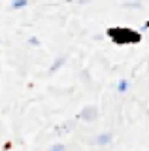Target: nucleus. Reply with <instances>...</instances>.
I'll use <instances>...</instances> for the list:
<instances>
[{
	"label": "nucleus",
	"mask_w": 149,
	"mask_h": 151,
	"mask_svg": "<svg viewBox=\"0 0 149 151\" xmlns=\"http://www.w3.org/2000/svg\"><path fill=\"white\" fill-rule=\"evenodd\" d=\"M29 2L30 0H11L10 8L13 9V12H19V9H25L27 6H29Z\"/></svg>",
	"instance_id": "0eeeda50"
},
{
	"label": "nucleus",
	"mask_w": 149,
	"mask_h": 151,
	"mask_svg": "<svg viewBox=\"0 0 149 151\" xmlns=\"http://www.w3.org/2000/svg\"><path fill=\"white\" fill-rule=\"evenodd\" d=\"M27 45H29V47H40V45H42V40H40L38 36L32 34V36L27 38Z\"/></svg>",
	"instance_id": "6e6552de"
},
{
	"label": "nucleus",
	"mask_w": 149,
	"mask_h": 151,
	"mask_svg": "<svg viewBox=\"0 0 149 151\" xmlns=\"http://www.w3.org/2000/svg\"><path fill=\"white\" fill-rule=\"evenodd\" d=\"M98 117H100L98 106H92V104H89V106H83L81 110L77 111L76 119L77 121H83V123H95V121H98Z\"/></svg>",
	"instance_id": "f03ea898"
},
{
	"label": "nucleus",
	"mask_w": 149,
	"mask_h": 151,
	"mask_svg": "<svg viewBox=\"0 0 149 151\" xmlns=\"http://www.w3.org/2000/svg\"><path fill=\"white\" fill-rule=\"evenodd\" d=\"M76 127H77L76 121H74V119H68V121H64L62 125H57V127H55V134H57V136L70 134L72 130H76Z\"/></svg>",
	"instance_id": "20e7f679"
},
{
	"label": "nucleus",
	"mask_w": 149,
	"mask_h": 151,
	"mask_svg": "<svg viewBox=\"0 0 149 151\" xmlns=\"http://www.w3.org/2000/svg\"><path fill=\"white\" fill-rule=\"evenodd\" d=\"M66 60H68V55H60V57H57V59L51 63V66H49V70L47 72L49 74H57L60 68H62L64 64H66Z\"/></svg>",
	"instance_id": "39448f33"
},
{
	"label": "nucleus",
	"mask_w": 149,
	"mask_h": 151,
	"mask_svg": "<svg viewBox=\"0 0 149 151\" xmlns=\"http://www.w3.org/2000/svg\"><path fill=\"white\" fill-rule=\"evenodd\" d=\"M147 28H149V19H147V21H145V23H143V27H142V30H147Z\"/></svg>",
	"instance_id": "9b49d317"
},
{
	"label": "nucleus",
	"mask_w": 149,
	"mask_h": 151,
	"mask_svg": "<svg viewBox=\"0 0 149 151\" xmlns=\"http://www.w3.org/2000/svg\"><path fill=\"white\" fill-rule=\"evenodd\" d=\"M49 149H51V151H64V149H66V145H64V144H60V142H59V144H53Z\"/></svg>",
	"instance_id": "9d476101"
},
{
	"label": "nucleus",
	"mask_w": 149,
	"mask_h": 151,
	"mask_svg": "<svg viewBox=\"0 0 149 151\" xmlns=\"http://www.w3.org/2000/svg\"><path fill=\"white\" fill-rule=\"evenodd\" d=\"M123 8H128V9H142L143 8V2L142 0H134V2H125Z\"/></svg>",
	"instance_id": "1a4fd4ad"
},
{
	"label": "nucleus",
	"mask_w": 149,
	"mask_h": 151,
	"mask_svg": "<svg viewBox=\"0 0 149 151\" xmlns=\"http://www.w3.org/2000/svg\"><path fill=\"white\" fill-rule=\"evenodd\" d=\"M0 45H2V40H0Z\"/></svg>",
	"instance_id": "f8f14e48"
},
{
	"label": "nucleus",
	"mask_w": 149,
	"mask_h": 151,
	"mask_svg": "<svg viewBox=\"0 0 149 151\" xmlns=\"http://www.w3.org/2000/svg\"><path fill=\"white\" fill-rule=\"evenodd\" d=\"M111 142H113V132L106 130V132H98L91 144L98 145V147H108V145H111Z\"/></svg>",
	"instance_id": "7ed1b4c3"
},
{
	"label": "nucleus",
	"mask_w": 149,
	"mask_h": 151,
	"mask_svg": "<svg viewBox=\"0 0 149 151\" xmlns=\"http://www.w3.org/2000/svg\"><path fill=\"white\" fill-rule=\"evenodd\" d=\"M106 36L113 45H138L142 42V32L128 27H110L106 30Z\"/></svg>",
	"instance_id": "f257e3e1"
},
{
	"label": "nucleus",
	"mask_w": 149,
	"mask_h": 151,
	"mask_svg": "<svg viewBox=\"0 0 149 151\" xmlns=\"http://www.w3.org/2000/svg\"><path fill=\"white\" fill-rule=\"evenodd\" d=\"M115 89H117V93H119V94L128 93V91H130V79H127V78H121L119 81H117V85H115Z\"/></svg>",
	"instance_id": "423d86ee"
}]
</instances>
